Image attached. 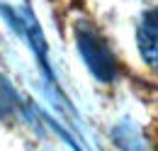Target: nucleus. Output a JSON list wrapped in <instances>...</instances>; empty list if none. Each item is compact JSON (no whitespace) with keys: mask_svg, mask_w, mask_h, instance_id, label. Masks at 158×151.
Segmentation results:
<instances>
[{"mask_svg":"<svg viewBox=\"0 0 158 151\" xmlns=\"http://www.w3.org/2000/svg\"><path fill=\"white\" fill-rule=\"evenodd\" d=\"M76 41H78V49L88 63V68L93 71V76L102 83H112L117 78V58L112 54L110 44L105 41V37L90 24H78Z\"/></svg>","mask_w":158,"mask_h":151,"instance_id":"nucleus-1","label":"nucleus"},{"mask_svg":"<svg viewBox=\"0 0 158 151\" xmlns=\"http://www.w3.org/2000/svg\"><path fill=\"white\" fill-rule=\"evenodd\" d=\"M139 49L146 58V63H151L153 68H158V10L146 12L141 24H139Z\"/></svg>","mask_w":158,"mask_h":151,"instance_id":"nucleus-2","label":"nucleus"},{"mask_svg":"<svg viewBox=\"0 0 158 151\" xmlns=\"http://www.w3.org/2000/svg\"><path fill=\"white\" fill-rule=\"evenodd\" d=\"M12 105H15V95H12V90H10L5 83H0V119H2L5 114L12 112Z\"/></svg>","mask_w":158,"mask_h":151,"instance_id":"nucleus-3","label":"nucleus"}]
</instances>
